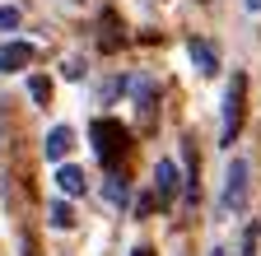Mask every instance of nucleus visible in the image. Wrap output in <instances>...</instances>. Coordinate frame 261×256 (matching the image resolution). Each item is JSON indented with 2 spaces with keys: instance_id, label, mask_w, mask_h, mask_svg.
Listing matches in <instances>:
<instances>
[{
  "instance_id": "dca6fc26",
  "label": "nucleus",
  "mask_w": 261,
  "mask_h": 256,
  "mask_svg": "<svg viewBox=\"0 0 261 256\" xmlns=\"http://www.w3.org/2000/svg\"><path fill=\"white\" fill-rule=\"evenodd\" d=\"M117 93H121V79H108V89H103V103H112Z\"/></svg>"
},
{
  "instance_id": "1a4fd4ad",
  "label": "nucleus",
  "mask_w": 261,
  "mask_h": 256,
  "mask_svg": "<svg viewBox=\"0 0 261 256\" xmlns=\"http://www.w3.org/2000/svg\"><path fill=\"white\" fill-rule=\"evenodd\" d=\"M56 186H61V196H80V191H84V173L75 163H61L56 168Z\"/></svg>"
},
{
  "instance_id": "423d86ee",
  "label": "nucleus",
  "mask_w": 261,
  "mask_h": 256,
  "mask_svg": "<svg viewBox=\"0 0 261 256\" xmlns=\"http://www.w3.org/2000/svg\"><path fill=\"white\" fill-rule=\"evenodd\" d=\"M28 61H33V47H28V42H0V75L23 70Z\"/></svg>"
},
{
  "instance_id": "4468645a",
  "label": "nucleus",
  "mask_w": 261,
  "mask_h": 256,
  "mask_svg": "<svg viewBox=\"0 0 261 256\" xmlns=\"http://www.w3.org/2000/svg\"><path fill=\"white\" fill-rule=\"evenodd\" d=\"M10 28H19V10L14 5H0V33H10Z\"/></svg>"
},
{
  "instance_id": "7ed1b4c3",
  "label": "nucleus",
  "mask_w": 261,
  "mask_h": 256,
  "mask_svg": "<svg viewBox=\"0 0 261 256\" xmlns=\"http://www.w3.org/2000/svg\"><path fill=\"white\" fill-rule=\"evenodd\" d=\"M247 177H252V163H247V158H233L228 173H224V196H219L224 214H238L247 205Z\"/></svg>"
},
{
  "instance_id": "20e7f679",
  "label": "nucleus",
  "mask_w": 261,
  "mask_h": 256,
  "mask_svg": "<svg viewBox=\"0 0 261 256\" xmlns=\"http://www.w3.org/2000/svg\"><path fill=\"white\" fill-rule=\"evenodd\" d=\"M173 201H177V163L173 158H159V168H154V205L168 210Z\"/></svg>"
},
{
  "instance_id": "6e6552de",
  "label": "nucleus",
  "mask_w": 261,
  "mask_h": 256,
  "mask_svg": "<svg viewBox=\"0 0 261 256\" xmlns=\"http://www.w3.org/2000/svg\"><path fill=\"white\" fill-rule=\"evenodd\" d=\"M70 145H75V135H70V126H56V131L47 135V145H42V154L51 158V163H61V158L70 154Z\"/></svg>"
},
{
  "instance_id": "39448f33",
  "label": "nucleus",
  "mask_w": 261,
  "mask_h": 256,
  "mask_svg": "<svg viewBox=\"0 0 261 256\" xmlns=\"http://www.w3.org/2000/svg\"><path fill=\"white\" fill-rule=\"evenodd\" d=\"M130 89H136V107H140V126L149 131V126H154V98H159V89H154V79H149V75H140V79L130 84Z\"/></svg>"
},
{
  "instance_id": "f8f14e48",
  "label": "nucleus",
  "mask_w": 261,
  "mask_h": 256,
  "mask_svg": "<svg viewBox=\"0 0 261 256\" xmlns=\"http://www.w3.org/2000/svg\"><path fill=\"white\" fill-rule=\"evenodd\" d=\"M182 196H187V205H196V196H201V186H196V149H187V182H182Z\"/></svg>"
},
{
  "instance_id": "0eeeda50",
  "label": "nucleus",
  "mask_w": 261,
  "mask_h": 256,
  "mask_svg": "<svg viewBox=\"0 0 261 256\" xmlns=\"http://www.w3.org/2000/svg\"><path fill=\"white\" fill-rule=\"evenodd\" d=\"M187 51H191V61H196V70H201V75H215V70H219V51H215L205 38H191Z\"/></svg>"
},
{
  "instance_id": "f3484780",
  "label": "nucleus",
  "mask_w": 261,
  "mask_h": 256,
  "mask_svg": "<svg viewBox=\"0 0 261 256\" xmlns=\"http://www.w3.org/2000/svg\"><path fill=\"white\" fill-rule=\"evenodd\" d=\"M243 5H247V10H252V14H256V10H261V0H243Z\"/></svg>"
},
{
  "instance_id": "f257e3e1",
  "label": "nucleus",
  "mask_w": 261,
  "mask_h": 256,
  "mask_svg": "<svg viewBox=\"0 0 261 256\" xmlns=\"http://www.w3.org/2000/svg\"><path fill=\"white\" fill-rule=\"evenodd\" d=\"M89 140H93V154H98V163H108V168H117L121 158H126V145H130V131L121 121H112V117H98L93 126H89Z\"/></svg>"
},
{
  "instance_id": "f03ea898",
  "label": "nucleus",
  "mask_w": 261,
  "mask_h": 256,
  "mask_svg": "<svg viewBox=\"0 0 261 256\" xmlns=\"http://www.w3.org/2000/svg\"><path fill=\"white\" fill-rule=\"evenodd\" d=\"M243 98H247V79L233 75L224 89V126H219V145H233L243 131Z\"/></svg>"
},
{
  "instance_id": "a211bd4d",
  "label": "nucleus",
  "mask_w": 261,
  "mask_h": 256,
  "mask_svg": "<svg viewBox=\"0 0 261 256\" xmlns=\"http://www.w3.org/2000/svg\"><path fill=\"white\" fill-rule=\"evenodd\" d=\"M130 256H154V251H149V247H136V251H130Z\"/></svg>"
},
{
  "instance_id": "9d476101",
  "label": "nucleus",
  "mask_w": 261,
  "mask_h": 256,
  "mask_svg": "<svg viewBox=\"0 0 261 256\" xmlns=\"http://www.w3.org/2000/svg\"><path fill=\"white\" fill-rule=\"evenodd\" d=\"M103 196H108L112 205H126V177H121V173H108V177H103Z\"/></svg>"
},
{
  "instance_id": "9b49d317",
  "label": "nucleus",
  "mask_w": 261,
  "mask_h": 256,
  "mask_svg": "<svg viewBox=\"0 0 261 256\" xmlns=\"http://www.w3.org/2000/svg\"><path fill=\"white\" fill-rule=\"evenodd\" d=\"M28 93H33V103H38V107H47L51 103V79L47 75H28Z\"/></svg>"
},
{
  "instance_id": "2eb2a0df",
  "label": "nucleus",
  "mask_w": 261,
  "mask_h": 256,
  "mask_svg": "<svg viewBox=\"0 0 261 256\" xmlns=\"http://www.w3.org/2000/svg\"><path fill=\"white\" fill-rule=\"evenodd\" d=\"M243 256H256V223L243 233Z\"/></svg>"
},
{
  "instance_id": "ddd939ff",
  "label": "nucleus",
  "mask_w": 261,
  "mask_h": 256,
  "mask_svg": "<svg viewBox=\"0 0 261 256\" xmlns=\"http://www.w3.org/2000/svg\"><path fill=\"white\" fill-rule=\"evenodd\" d=\"M70 223H75L70 205H65V201H56V205H51V229H70Z\"/></svg>"
}]
</instances>
